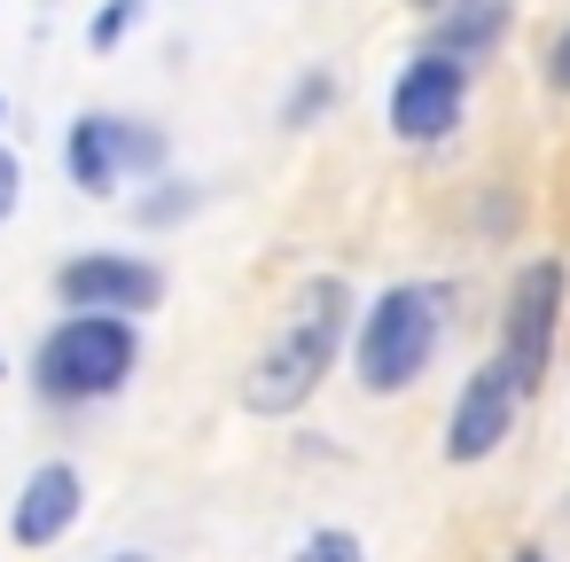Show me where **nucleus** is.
Segmentation results:
<instances>
[{"mask_svg": "<svg viewBox=\"0 0 570 562\" xmlns=\"http://www.w3.org/2000/svg\"><path fill=\"white\" fill-rule=\"evenodd\" d=\"M500 24H508V0H445V9H438V40H430V56L476 63V56L500 40Z\"/></svg>", "mask_w": 570, "mask_h": 562, "instance_id": "nucleus-9", "label": "nucleus"}, {"mask_svg": "<svg viewBox=\"0 0 570 562\" xmlns=\"http://www.w3.org/2000/svg\"><path fill=\"white\" fill-rule=\"evenodd\" d=\"M515 406H523V391L508 383V367H500V359H484V367L461 383V398H453V422H445V461H484V453L515 430Z\"/></svg>", "mask_w": 570, "mask_h": 562, "instance_id": "nucleus-7", "label": "nucleus"}, {"mask_svg": "<svg viewBox=\"0 0 570 562\" xmlns=\"http://www.w3.org/2000/svg\"><path fill=\"white\" fill-rule=\"evenodd\" d=\"M71 523H79V469H71V461L32 469V476H24V492H17V515H9L17 546H56Z\"/></svg>", "mask_w": 570, "mask_h": 562, "instance_id": "nucleus-8", "label": "nucleus"}, {"mask_svg": "<svg viewBox=\"0 0 570 562\" xmlns=\"http://www.w3.org/2000/svg\"><path fill=\"white\" fill-rule=\"evenodd\" d=\"M188 211H196V188H188V180H173L165 196H141V204H134L141 227H165V219H188Z\"/></svg>", "mask_w": 570, "mask_h": 562, "instance_id": "nucleus-13", "label": "nucleus"}, {"mask_svg": "<svg viewBox=\"0 0 570 562\" xmlns=\"http://www.w3.org/2000/svg\"><path fill=\"white\" fill-rule=\"evenodd\" d=\"M547 79H554V87H562V95H570V32H562V40H554V56H547Z\"/></svg>", "mask_w": 570, "mask_h": 562, "instance_id": "nucleus-16", "label": "nucleus"}, {"mask_svg": "<svg viewBox=\"0 0 570 562\" xmlns=\"http://www.w3.org/2000/svg\"><path fill=\"white\" fill-rule=\"evenodd\" d=\"M17 196H24V165L0 149V227H9V211H17Z\"/></svg>", "mask_w": 570, "mask_h": 562, "instance_id": "nucleus-15", "label": "nucleus"}, {"mask_svg": "<svg viewBox=\"0 0 570 562\" xmlns=\"http://www.w3.org/2000/svg\"><path fill=\"white\" fill-rule=\"evenodd\" d=\"M554 321H562V266L539 258V266H523L515 289H508V344H500V367H508V383H515L523 398H531L539 375H547Z\"/></svg>", "mask_w": 570, "mask_h": 562, "instance_id": "nucleus-4", "label": "nucleus"}, {"mask_svg": "<svg viewBox=\"0 0 570 562\" xmlns=\"http://www.w3.org/2000/svg\"><path fill=\"white\" fill-rule=\"evenodd\" d=\"M515 562H539V554H531V546H523V554H515Z\"/></svg>", "mask_w": 570, "mask_h": 562, "instance_id": "nucleus-20", "label": "nucleus"}, {"mask_svg": "<svg viewBox=\"0 0 570 562\" xmlns=\"http://www.w3.org/2000/svg\"><path fill=\"white\" fill-rule=\"evenodd\" d=\"M63 165H71V180L87 196H110L118 188V134H110V118H79L71 141H63Z\"/></svg>", "mask_w": 570, "mask_h": 562, "instance_id": "nucleus-10", "label": "nucleus"}, {"mask_svg": "<svg viewBox=\"0 0 570 562\" xmlns=\"http://www.w3.org/2000/svg\"><path fill=\"white\" fill-rule=\"evenodd\" d=\"M414 9H445V0H414Z\"/></svg>", "mask_w": 570, "mask_h": 562, "instance_id": "nucleus-19", "label": "nucleus"}, {"mask_svg": "<svg viewBox=\"0 0 570 562\" xmlns=\"http://www.w3.org/2000/svg\"><path fill=\"white\" fill-rule=\"evenodd\" d=\"M110 562H149V554H110Z\"/></svg>", "mask_w": 570, "mask_h": 562, "instance_id": "nucleus-18", "label": "nucleus"}, {"mask_svg": "<svg viewBox=\"0 0 570 562\" xmlns=\"http://www.w3.org/2000/svg\"><path fill=\"white\" fill-rule=\"evenodd\" d=\"M321 102H328V79H305V95H297V110H289V118H313Z\"/></svg>", "mask_w": 570, "mask_h": 562, "instance_id": "nucleus-17", "label": "nucleus"}, {"mask_svg": "<svg viewBox=\"0 0 570 562\" xmlns=\"http://www.w3.org/2000/svg\"><path fill=\"white\" fill-rule=\"evenodd\" d=\"M134 375V328L118 313H71L40 344V391L48 398H110Z\"/></svg>", "mask_w": 570, "mask_h": 562, "instance_id": "nucleus-3", "label": "nucleus"}, {"mask_svg": "<svg viewBox=\"0 0 570 562\" xmlns=\"http://www.w3.org/2000/svg\"><path fill=\"white\" fill-rule=\"evenodd\" d=\"M141 9H149V0H110V9L95 17V32H87V40H95V48L110 56V48H118V40H126V32L141 24Z\"/></svg>", "mask_w": 570, "mask_h": 562, "instance_id": "nucleus-14", "label": "nucleus"}, {"mask_svg": "<svg viewBox=\"0 0 570 562\" xmlns=\"http://www.w3.org/2000/svg\"><path fill=\"white\" fill-rule=\"evenodd\" d=\"M453 126H461V63L453 56L406 63L391 87V134L399 141H445Z\"/></svg>", "mask_w": 570, "mask_h": 562, "instance_id": "nucleus-5", "label": "nucleus"}, {"mask_svg": "<svg viewBox=\"0 0 570 562\" xmlns=\"http://www.w3.org/2000/svg\"><path fill=\"white\" fill-rule=\"evenodd\" d=\"M289 562H367V546H360V531H313Z\"/></svg>", "mask_w": 570, "mask_h": 562, "instance_id": "nucleus-12", "label": "nucleus"}, {"mask_svg": "<svg viewBox=\"0 0 570 562\" xmlns=\"http://www.w3.org/2000/svg\"><path fill=\"white\" fill-rule=\"evenodd\" d=\"M110 134H118V172H157L165 165V134L126 126V118H110Z\"/></svg>", "mask_w": 570, "mask_h": 562, "instance_id": "nucleus-11", "label": "nucleus"}, {"mask_svg": "<svg viewBox=\"0 0 570 562\" xmlns=\"http://www.w3.org/2000/svg\"><path fill=\"white\" fill-rule=\"evenodd\" d=\"M344 313H352V289H344L336 274H313V282L297 289L289 321L274 328V344L258 352V367H250V383H243V406H250V414H297V406L321 391V375L336 367Z\"/></svg>", "mask_w": 570, "mask_h": 562, "instance_id": "nucleus-1", "label": "nucleus"}, {"mask_svg": "<svg viewBox=\"0 0 570 562\" xmlns=\"http://www.w3.org/2000/svg\"><path fill=\"white\" fill-rule=\"evenodd\" d=\"M56 297L71 305V313H149L157 297H165V274L157 266H141V258H71L63 274H56Z\"/></svg>", "mask_w": 570, "mask_h": 562, "instance_id": "nucleus-6", "label": "nucleus"}, {"mask_svg": "<svg viewBox=\"0 0 570 562\" xmlns=\"http://www.w3.org/2000/svg\"><path fill=\"white\" fill-rule=\"evenodd\" d=\"M438 328H445V289H430V282L383 289L375 313H367V328H360V383H367L375 398L406 391V383L430 367Z\"/></svg>", "mask_w": 570, "mask_h": 562, "instance_id": "nucleus-2", "label": "nucleus"}]
</instances>
